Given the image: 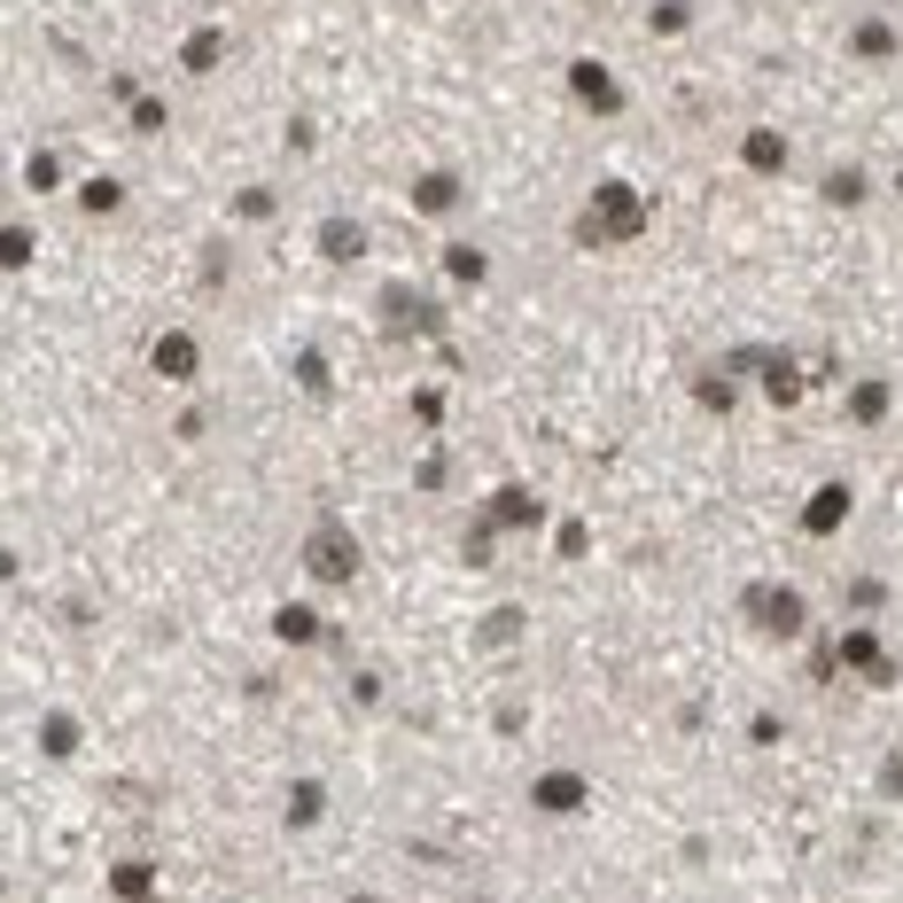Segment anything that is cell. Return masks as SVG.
<instances>
[{
	"instance_id": "cell-1",
	"label": "cell",
	"mask_w": 903,
	"mask_h": 903,
	"mask_svg": "<svg viewBox=\"0 0 903 903\" xmlns=\"http://www.w3.org/2000/svg\"><path fill=\"white\" fill-rule=\"evenodd\" d=\"M631 234H647V196L639 188H623V179H600L584 219H577V242L607 249V242H631Z\"/></svg>"
},
{
	"instance_id": "cell-2",
	"label": "cell",
	"mask_w": 903,
	"mask_h": 903,
	"mask_svg": "<svg viewBox=\"0 0 903 903\" xmlns=\"http://www.w3.org/2000/svg\"><path fill=\"white\" fill-rule=\"evenodd\" d=\"M304 569H312L327 592H343V584L358 577V537H350L343 522H320V529L304 537Z\"/></svg>"
},
{
	"instance_id": "cell-3",
	"label": "cell",
	"mask_w": 903,
	"mask_h": 903,
	"mask_svg": "<svg viewBox=\"0 0 903 903\" xmlns=\"http://www.w3.org/2000/svg\"><path fill=\"white\" fill-rule=\"evenodd\" d=\"M748 623L763 631V639H802V631H810L794 584H748Z\"/></svg>"
},
{
	"instance_id": "cell-4",
	"label": "cell",
	"mask_w": 903,
	"mask_h": 903,
	"mask_svg": "<svg viewBox=\"0 0 903 903\" xmlns=\"http://www.w3.org/2000/svg\"><path fill=\"white\" fill-rule=\"evenodd\" d=\"M148 367H156L164 382H196V375H203V343H196L188 327H164L156 350H148Z\"/></svg>"
},
{
	"instance_id": "cell-5",
	"label": "cell",
	"mask_w": 903,
	"mask_h": 903,
	"mask_svg": "<svg viewBox=\"0 0 903 903\" xmlns=\"http://www.w3.org/2000/svg\"><path fill=\"white\" fill-rule=\"evenodd\" d=\"M569 94L584 102V118H615V110H623V86H615L600 63H569Z\"/></svg>"
},
{
	"instance_id": "cell-6",
	"label": "cell",
	"mask_w": 903,
	"mask_h": 903,
	"mask_svg": "<svg viewBox=\"0 0 903 903\" xmlns=\"http://www.w3.org/2000/svg\"><path fill=\"white\" fill-rule=\"evenodd\" d=\"M834 662H849L865 685H888V678H895V662H888V647L872 639V631H849V639H834Z\"/></svg>"
},
{
	"instance_id": "cell-7",
	"label": "cell",
	"mask_w": 903,
	"mask_h": 903,
	"mask_svg": "<svg viewBox=\"0 0 903 903\" xmlns=\"http://www.w3.org/2000/svg\"><path fill=\"white\" fill-rule=\"evenodd\" d=\"M584 771H537V787H529V802L546 810V818H569V810H584Z\"/></svg>"
},
{
	"instance_id": "cell-8",
	"label": "cell",
	"mask_w": 903,
	"mask_h": 903,
	"mask_svg": "<svg viewBox=\"0 0 903 903\" xmlns=\"http://www.w3.org/2000/svg\"><path fill=\"white\" fill-rule=\"evenodd\" d=\"M841 522H849V483H826V491L802 499V529H810V537H834Z\"/></svg>"
},
{
	"instance_id": "cell-9",
	"label": "cell",
	"mask_w": 903,
	"mask_h": 903,
	"mask_svg": "<svg viewBox=\"0 0 903 903\" xmlns=\"http://www.w3.org/2000/svg\"><path fill=\"white\" fill-rule=\"evenodd\" d=\"M274 631H281L289 647H320V639H327V615H320L312 600H289V607L274 615Z\"/></svg>"
},
{
	"instance_id": "cell-10",
	"label": "cell",
	"mask_w": 903,
	"mask_h": 903,
	"mask_svg": "<svg viewBox=\"0 0 903 903\" xmlns=\"http://www.w3.org/2000/svg\"><path fill=\"white\" fill-rule=\"evenodd\" d=\"M460 171H428V179H413V211H428V219H444V211H460Z\"/></svg>"
},
{
	"instance_id": "cell-11",
	"label": "cell",
	"mask_w": 903,
	"mask_h": 903,
	"mask_svg": "<svg viewBox=\"0 0 903 903\" xmlns=\"http://www.w3.org/2000/svg\"><path fill=\"white\" fill-rule=\"evenodd\" d=\"M787 156H794V148H787V133H771V125H756V133L740 141V164H748V171H763V179H771V171H787Z\"/></svg>"
},
{
	"instance_id": "cell-12",
	"label": "cell",
	"mask_w": 903,
	"mask_h": 903,
	"mask_svg": "<svg viewBox=\"0 0 903 903\" xmlns=\"http://www.w3.org/2000/svg\"><path fill=\"white\" fill-rule=\"evenodd\" d=\"M320 257H335V265H358V257H367L358 219H327V226H320Z\"/></svg>"
},
{
	"instance_id": "cell-13",
	"label": "cell",
	"mask_w": 903,
	"mask_h": 903,
	"mask_svg": "<svg viewBox=\"0 0 903 903\" xmlns=\"http://www.w3.org/2000/svg\"><path fill=\"white\" fill-rule=\"evenodd\" d=\"M849 47H857V63H888L903 40H895V24H880V16H865L857 32H849Z\"/></svg>"
},
{
	"instance_id": "cell-14",
	"label": "cell",
	"mask_w": 903,
	"mask_h": 903,
	"mask_svg": "<svg viewBox=\"0 0 903 903\" xmlns=\"http://www.w3.org/2000/svg\"><path fill=\"white\" fill-rule=\"evenodd\" d=\"M888 405H895V390H888V382H857V390H849V421H857V428H880V421H888Z\"/></svg>"
},
{
	"instance_id": "cell-15",
	"label": "cell",
	"mask_w": 903,
	"mask_h": 903,
	"mask_svg": "<svg viewBox=\"0 0 903 903\" xmlns=\"http://www.w3.org/2000/svg\"><path fill=\"white\" fill-rule=\"evenodd\" d=\"M289 794H297V802H289V826H297V834H312V826H320V810H327V787H320V779H297Z\"/></svg>"
},
{
	"instance_id": "cell-16",
	"label": "cell",
	"mask_w": 903,
	"mask_h": 903,
	"mask_svg": "<svg viewBox=\"0 0 903 903\" xmlns=\"http://www.w3.org/2000/svg\"><path fill=\"white\" fill-rule=\"evenodd\" d=\"M529 522H537V499L529 491H499L491 499V529H529Z\"/></svg>"
},
{
	"instance_id": "cell-17",
	"label": "cell",
	"mask_w": 903,
	"mask_h": 903,
	"mask_svg": "<svg viewBox=\"0 0 903 903\" xmlns=\"http://www.w3.org/2000/svg\"><path fill=\"white\" fill-rule=\"evenodd\" d=\"M444 274L460 281V289H476V281L491 274V265H483V249H468V242H444Z\"/></svg>"
},
{
	"instance_id": "cell-18",
	"label": "cell",
	"mask_w": 903,
	"mask_h": 903,
	"mask_svg": "<svg viewBox=\"0 0 903 903\" xmlns=\"http://www.w3.org/2000/svg\"><path fill=\"white\" fill-rule=\"evenodd\" d=\"M865 196H872V179H865V164H841V171L826 179V203H841V211H849V203H865Z\"/></svg>"
},
{
	"instance_id": "cell-19",
	"label": "cell",
	"mask_w": 903,
	"mask_h": 903,
	"mask_svg": "<svg viewBox=\"0 0 903 903\" xmlns=\"http://www.w3.org/2000/svg\"><path fill=\"white\" fill-rule=\"evenodd\" d=\"M693 398H701L709 413H733V398H740V390H733V367H725V375H701V382H693Z\"/></svg>"
},
{
	"instance_id": "cell-20",
	"label": "cell",
	"mask_w": 903,
	"mask_h": 903,
	"mask_svg": "<svg viewBox=\"0 0 903 903\" xmlns=\"http://www.w3.org/2000/svg\"><path fill=\"white\" fill-rule=\"evenodd\" d=\"M40 748H47V756H70V748H78V716H63V709H55L47 725H40Z\"/></svg>"
},
{
	"instance_id": "cell-21",
	"label": "cell",
	"mask_w": 903,
	"mask_h": 903,
	"mask_svg": "<svg viewBox=\"0 0 903 903\" xmlns=\"http://www.w3.org/2000/svg\"><path fill=\"white\" fill-rule=\"evenodd\" d=\"M78 203L94 211V219H110V211L125 203V188H118V179H86V188H78Z\"/></svg>"
},
{
	"instance_id": "cell-22",
	"label": "cell",
	"mask_w": 903,
	"mask_h": 903,
	"mask_svg": "<svg viewBox=\"0 0 903 903\" xmlns=\"http://www.w3.org/2000/svg\"><path fill=\"white\" fill-rule=\"evenodd\" d=\"M32 226H0V265H9V274H16V265H32Z\"/></svg>"
},
{
	"instance_id": "cell-23",
	"label": "cell",
	"mask_w": 903,
	"mask_h": 903,
	"mask_svg": "<svg viewBox=\"0 0 903 903\" xmlns=\"http://www.w3.org/2000/svg\"><path fill=\"white\" fill-rule=\"evenodd\" d=\"M24 188H40V196H55V188H63V164H55L47 148H40V156L24 164Z\"/></svg>"
},
{
	"instance_id": "cell-24",
	"label": "cell",
	"mask_w": 903,
	"mask_h": 903,
	"mask_svg": "<svg viewBox=\"0 0 903 903\" xmlns=\"http://www.w3.org/2000/svg\"><path fill=\"white\" fill-rule=\"evenodd\" d=\"M297 382H304L312 398H335V375L320 367V350H304V358H297Z\"/></svg>"
},
{
	"instance_id": "cell-25",
	"label": "cell",
	"mask_w": 903,
	"mask_h": 903,
	"mask_svg": "<svg viewBox=\"0 0 903 903\" xmlns=\"http://www.w3.org/2000/svg\"><path fill=\"white\" fill-rule=\"evenodd\" d=\"M179 63H188V70H211V63H219V32H188V47H179Z\"/></svg>"
},
{
	"instance_id": "cell-26",
	"label": "cell",
	"mask_w": 903,
	"mask_h": 903,
	"mask_svg": "<svg viewBox=\"0 0 903 903\" xmlns=\"http://www.w3.org/2000/svg\"><path fill=\"white\" fill-rule=\"evenodd\" d=\"M110 888H118V895H148V888H156V872H148V865H118V872H110Z\"/></svg>"
},
{
	"instance_id": "cell-27",
	"label": "cell",
	"mask_w": 903,
	"mask_h": 903,
	"mask_svg": "<svg viewBox=\"0 0 903 903\" xmlns=\"http://www.w3.org/2000/svg\"><path fill=\"white\" fill-rule=\"evenodd\" d=\"M234 219H274V188H242L234 196Z\"/></svg>"
},
{
	"instance_id": "cell-28",
	"label": "cell",
	"mask_w": 903,
	"mask_h": 903,
	"mask_svg": "<svg viewBox=\"0 0 903 903\" xmlns=\"http://www.w3.org/2000/svg\"><path fill=\"white\" fill-rule=\"evenodd\" d=\"M584 546H592V529H584V522H561V546H554V554H561V561H577Z\"/></svg>"
},
{
	"instance_id": "cell-29",
	"label": "cell",
	"mask_w": 903,
	"mask_h": 903,
	"mask_svg": "<svg viewBox=\"0 0 903 903\" xmlns=\"http://www.w3.org/2000/svg\"><path fill=\"white\" fill-rule=\"evenodd\" d=\"M685 16H693L685 0H670V9H655V32H685Z\"/></svg>"
},
{
	"instance_id": "cell-30",
	"label": "cell",
	"mask_w": 903,
	"mask_h": 903,
	"mask_svg": "<svg viewBox=\"0 0 903 903\" xmlns=\"http://www.w3.org/2000/svg\"><path fill=\"white\" fill-rule=\"evenodd\" d=\"M133 125L141 133H164V102H133Z\"/></svg>"
},
{
	"instance_id": "cell-31",
	"label": "cell",
	"mask_w": 903,
	"mask_h": 903,
	"mask_svg": "<svg viewBox=\"0 0 903 903\" xmlns=\"http://www.w3.org/2000/svg\"><path fill=\"white\" fill-rule=\"evenodd\" d=\"M895 196H903V171H895Z\"/></svg>"
}]
</instances>
